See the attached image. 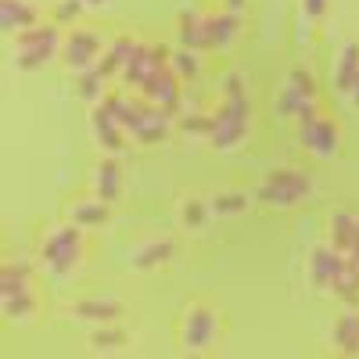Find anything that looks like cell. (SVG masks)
Returning <instances> with one entry per match:
<instances>
[{"mask_svg": "<svg viewBox=\"0 0 359 359\" xmlns=\"http://www.w3.org/2000/svg\"><path fill=\"white\" fill-rule=\"evenodd\" d=\"M0 306L11 323H22L36 316V291L29 284V266L25 262H4L0 266Z\"/></svg>", "mask_w": 359, "mask_h": 359, "instance_id": "3", "label": "cell"}, {"mask_svg": "<svg viewBox=\"0 0 359 359\" xmlns=\"http://www.w3.org/2000/svg\"><path fill=\"white\" fill-rule=\"evenodd\" d=\"M341 266H345V255L338 248H331V245L313 248V255H309V284L320 287V291H331L338 273H341Z\"/></svg>", "mask_w": 359, "mask_h": 359, "instance_id": "12", "label": "cell"}, {"mask_svg": "<svg viewBox=\"0 0 359 359\" xmlns=\"http://www.w3.org/2000/svg\"><path fill=\"white\" fill-rule=\"evenodd\" d=\"M65 36H62V29L57 25H33V29H25V33L15 36V65L22 72H33V69H43L50 57L62 50Z\"/></svg>", "mask_w": 359, "mask_h": 359, "instance_id": "5", "label": "cell"}, {"mask_svg": "<svg viewBox=\"0 0 359 359\" xmlns=\"http://www.w3.org/2000/svg\"><path fill=\"white\" fill-rule=\"evenodd\" d=\"M137 90L147 104H158V108H169V111H176V104H180V76L169 65L158 69L155 76H147Z\"/></svg>", "mask_w": 359, "mask_h": 359, "instance_id": "11", "label": "cell"}, {"mask_svg": "<svg viewBox=\"0 0 359 359\" xmlns=\"http://www.w3.org/2000/svg\"><path fill=\"white\" fill-rule=\"evenodd\" d=\"M223 94L226 101L212 111V133H208V144L219 147V151H230L248 137V123H252V104L245 97V83L237 72H230L223 79Z\"/></svg>", "mask_w": 359, "mask_h": 359, "instance_id": "1", "label": "cell"}, {"mask_svg": "<svg viewBox=\"0 0 359 359\" xmlns=\"http://www.w3.org/2000/svg\"><path fill=\"white\" fill-rule=\"evenodd\" d=\"M348 97H352V104H355V108H359V76H355V79H352V90H348Z\"/></svg>", "mask_w": 359, "mask_h": 359, "instance_id": "35", "label": "cell"}, {"mask_svg": "<svg viewBox=\"0 0 359 359\" xmlns=\"http://www.w3.org/2000/svg\"><path fill=\"white\" fill-rule=\"evenodd\" d=\"M94 191H97V198L108 201V205L118 201V194H123V169H118V162L104 158V162L94 169Z\"/></svg>", "mask_w": 359, "mask_h": 359, "instance_id": "20", "label": "cell"}, {"mask_svg": "<svg viewBox=\"0 0 359 359\" xmlns=\"http://www.w3.org/2000/svg\"><path fill=\"white\" fill-rule=\"evenodd\" d=\"M359 76V43H345L341 47V57H338V72H334V86L338 94H348L352 90V79Z\"/></svg>", "mask_w": 359, "mask_h": 359, "instance_id": "24", "label": "cell"}, {"mask_svg": "<svg viewBox=\"0 0 359 359\" xmlns=\"http://www.w3.org/2000/svg\"><path fill=\"white\" fill-rule=\"evenodd\" d=\"M40 4L36 0H0V29L8 36H18L25 29L40 25Z\"/></svg>", "mask_w": 359, "mask_h": 359, "instance_id": "13", "label": "cell"}, {"mask_svg": "<svg viewBox=\"0 0 359 359\" xmlns=\"http://www.w3.org/2000/svg\"><path fill=\"white\" fill-rule=\"evenodd\" d=\"M223 4H226V11H237V15H241L248 0H223Z\"/></svg>", "mask_w": 359, "mask_h": 359, "instance_id": "34", "label": "cell"}, {"mask_svg": "<svg viewBox=\"0 0 359 359\" xmlns=\"http://www.w3.org/2000/svg\"><path fill=\"white\" fill-rule=\"evenodd\" d=\"M108 201H101L97 194L94 198H79V201H72L69 205V219L72 223H79V226H104L108 223Z\"/></svg>", "mask_w": 359, "mask_h": 359, "instance_id": "21", "label": "cell"}, {"mask_svg": "<svg viewBox=\"0 0 359 359\" xmlns=\"http://www.w3.org/2000/svg\"><path fill=\"white\" fill-rule=\"evenodd\" d=\"M201 25H205V50H223L241 33V15L237 11H208V15H201Z\"/></svg>", "mask_w": 359, "mask_h": 359, "instance_id": "14", "label": "cell"}, {"mask_svg": "<svg viewBox=\"0 0 359 359\" xmlns=\"http://www.w3.org/2000/svg\"><path fill=\"white\" fill-rule=\"evenodd\" d=\"M313 97H316L313 76H309V72H302V69H294V72L287 76V86H284V94H280L277 111H280V115H298L302 108H309V104H313Z\"/></svg>", "mask_w": 359, "mask_h": 359, "instance_id": "15", "label": "cell"}, {"mask_svg": "<svg viewBox=\"0 0 359 359\" xmlns=\"http://www.w3.org/2000/svg\"><path fill=\"white\" fill-rule=\"evenodd\" d=\"M331 291L341 298V302H348V306L359 302V255H348L345 259V266H341V273H338V280H334Z\"/></svg>", "mask_w": 359, "mask_h": 359, "instance_id": "23", "label": "cell"}, {"mask_svg": "<svg viewBox=\"0 0 359 359\" xmlns=\"http://www.w3.org/2000/svg\"><path fill=\"white\" fill-rule=\"evenodd\" d=\"M219 341V309L208 302H191L180 316V352H212Z\"/></svg>", "mask_w": 359, "mask_h": 359, "instance_id": "4", "label": "cell"}, {"mask_svg": "<svg viewBox=\"0 0 359 359\" xmlns=\"http://www.w3.org/2000/svg\"><path fill=\"white\" fill-rule=\"evenodd\" d=\"M83 0H57V4H54V22L57 25H62V22H76L79 15H83Z\"/></svg>", "mask_w": 359, "mask_h": 359, "instance_id": "31", "label": "cell"}, {"mask_svg": "<svg viewBox=\"0 0 359 359\" xmlns=\"http://www.w3.org/2000/svg\"><path fill=\"white\" fill-rule=\"evenodd\" d=\"M245 208H248V194H241V191H226V194H216L212 201H208V212H216V216L245 212Z\"/></svg>", "mask_w": 359, "mask_h": 359, "instance_id": "28", "label": "cell"}, {"mask_svg": "<svg viewBox=\"0 0 359 359\" xmlns=\"http://www.w3.org/2000/svg\"><path fill=\"white\" fill-rule=\"evenodd\" d=\"M205 212H208V205L198 201V198H191V201H184V212H180V219H184L187 226H201V223H205Z\"/></svg>", "mask_w": 359, "mask_h": 359, "instance_id": "32", "label": "cell"}, {"mask_svg": "<svg viewBox=\"0 0 359 359\" xmlns=\"http://www.w3.org/2000/svg\"><path fill=\"white\" fill-rule=\"evenodd\" d=\"M83 4H86V8H104L108 0H83Z\"/></svg>", "mask_w": 359, "mask_h": 359, "instance_id": "36", "label": "cell"}, {"mask_svg": "<svg viewBox=\"0 0 359 359\" xmlns=\"http://www.w3.org/2000/svg\"><path fill=\"white\" fill-rule=\"evenodd\" d=\"M302 11L309 22H320L327 11H331V0H302Z\"/></svg>", "mask_w": 359, "mask_h": 359, "instance_id": "33", "label": "cell"}, {"mask_svg": "<svg viewBox=\"0 0 359 359\" xmlns=\"http://www.w3.org/2000/svg\"><path fill=\"white\" fill-rule=\"evenodd\" d=\"M62 54H65V65L72 72H86V69L101 65L97 57L104 54V43H101V36L94 33V29H72V33L65 36V43H62Z\"/></svg>", "mask_w": 359, "mask_h": 359, "instance_id": "8", "label": "cell"}, {"mask_svg": "<svg viewBox=\"0 0 359 359\" xmlns=\"http://www.w3.org/2000/svg\"><path fill=\"white\" fill-rule=\"evenodd\" d=\"M130 338H126V331L123 327H115V323H101L94 334H90V348L94 352H118Z\"/></svg>", "mask_w": 359, "mask_h": 359, "instance_id": "26", "label": "cell"}, {"mask_svg": "<svg viewBox=\"0 0 359 359\" xmlns=\"http://www.w3.org/2000/svg\"><path fill=\"white\" fill-rule=\"evenodd\" d=\"M298 137L320 158H331L338 151V123L327 115H316V104L298 111Z\"/></svg>", "mask_w": 359, "mask_h": 359, "instance_id": "7", "label": "cell"}, {"mask_svg": "<svg viewBox=\"0 0 359 359\" xmlns=\"http://www.w3.org/2000/svg\"><path fill=\"white\" fill-rule=\"evenodd\" d=\"M83 259V226L65 223V226H50L47 237L40 241V262L50 269V277H65L79 266Z\"/></svg>", "mask_w": 359, "mask_h": 359, "instance_id": "2", "label": "cell"}, {"mask_svg": "<svg viewBox=\"0 0 359 359\" xmlns=\"http://www.w3.org/2000/svg\"><path fill=\"white\" fill-rule=\"evenodd\" d=\"M90 130H94V140L104 147L108 155H123L126 151V130L118 126V118L111 115L108 101L94 104V111H90Z\"/></svg>", "mask_w": 359, "mask_h": 359, "instance_id": "10", "label": "cell"}, {"mask_svg": "<svg viewBox=\"0 0 359 359\" xmlns=\"http://www.w3.org/2000/svg\"><path fill=\"white\" fill-rule=\"evenodd\" d=\"M165 65H169V50L162 43H137L133 54H130V62L123 65V72H118V76H123L126 86H140L147 76H155Z\"/></svg>", "mask_w": 359, "mask_h": 359, "instance_id": "9", "label": "cell"}, {"mask_svg": "<svg viewBox=\"0 0 359 359\" xmlns=\"http://www.w3.org/2000/svg\"><path fill=\"white\" fill-rule=\"evenodd\" d=\"M172 255H176V241H172V237H151V241H144L140 248H133L130 266L133 269H158Z\"/></svg>", "mask_w": 359, "mask_h": 359, "instance_id": "17", "label": "cell"}, {"mask_svg": "<svg viewBox=\"0 0 359 359\" xmlns=\"http://www.w3.org/2000/svg\"><path fill=\"white\" fill-rule=\"evenodd\" d=\"M331 345L334 352L341 355H359V313L355 309H345L334 327H331Z\"/></svg>", "mask_w": 359, "mask_h": 359, "instance_id": "19", "label": "cell"}, {"mask_svg": "<svg viewBox=\"0 0 359 359\" xmlns=\"http://www.w3.org/2000/svg\"><path fill=\"white\" fill-rule=\"evenodd\" d=\"M176 36L180 43H184L187 50H205V25H201V15L198 11H187V15H180V29H176Z\"/></svg>", "mask_w": 359, "mask_h": 359, "instance_id": "25", "label": "cell"}, {"mask_svg": "<svg viewBox=\"0 0 359 359\" xmlns=\"http://www.w3.org/2000/svg\"><path fill=\"white\" fill-rule=\"evenodd\" d=\"M331 248H338L345 259L359 255V216L355 212H334L331 216Z\"/></svg>", "mask_w": 359, "mask_h": 359, "instance_id": "16", "label": "cell"}, {"mask_svg": "<svg viewBox=\"0 0 359 359\" xmlns=\"http://www.w3.org/2000/svg\"><path fill=\"white\" fill-rule=\"evenodd\" d=\"M180 130L194 133V137H208L212 133V115H184L180 118Z\"/></svg>", "mask_w": 359, "mask_h": 359, "instance_id": "30", "label": "cell"}, {"mask_svg": "<svg viewBox=\"0 0 359 359\" xmlns=\"http://www.w3.org/2000/svg\"><path fill=\"white\" fill-rule=\"evenodd\" d=\"M69 313L76 320H86V323H115L123 316V302H115V298H83Z\"/></svg>", "mask_w": 359, "mask_h": 359, "instance_id": "18", "label": "cell"}, {"mask_svg": "<svg viewBox=\"0 0 359 359\" xmlns=\"http://www.w3.org/2000/svg\"><path fill=\"white\" fill-rule=\"evenodd\" d=\"M169 69H172L180 79H194V76H198V57H194V50L180 47L176 54H169Z\"/></svg>", "mask_w": 359, "mask_h": 359, "instance_id": "29", "label": "cell"}, {"mask_svg": "<svg viewBox=\"0 0 359 359\" xmlns=\"http://www.w3.org/2000/svg\"><path fill=\"white\" fill-rule=\"evenodd\" d=\"M83 79H79V94L90 101V104H101L108 94H104V83H108V76H104V69L101 65H94V69H86V72H79Z\"/></svg>", "mask_w": 359, "mask_h": 359, "instance_id": "27", "label": "cell"}, {"mask_svg": "<svg viewBox=\"0 0 359 359\" xmlns=\"http://www.w3.org/2000/svg\"><path fill=\"white\" fill-rule=\"evenodd\" d=\"M137 43H140V40H133V36H115V40L104 47V54H101V69H104L108 79H111L115 72H123V65L130 62V54H133Z\"/></svg>", "mask_w": 359, "mask_h": 359, "instance_id": "22", "label": "cell"}, {"mask_svg": "<svg viewBox=\"0 0 359 359\" xmlns=\"http://www.w3.org/2000/svg\"><path fill=\"white\" fill-rule=\"evenodd\" d=\"M309 194H313V176L306 169H273L255 191L262 205H273V208H291Z\"/></svg>", "mask_w": 359, "mask_h": 359, "instance_id": "6", "label": "cell"}]
</instances>
